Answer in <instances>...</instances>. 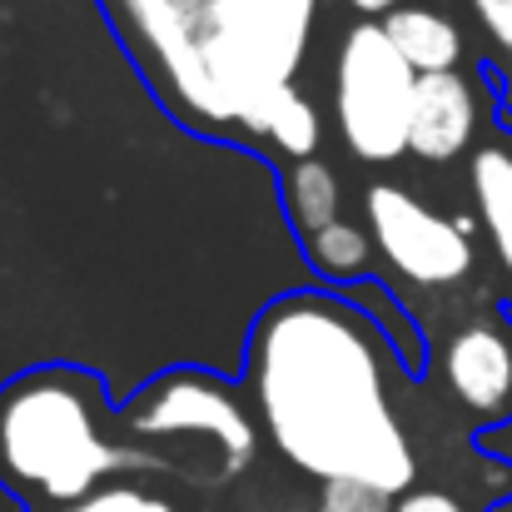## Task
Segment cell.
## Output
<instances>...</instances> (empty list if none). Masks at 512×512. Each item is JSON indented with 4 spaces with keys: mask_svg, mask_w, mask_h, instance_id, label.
<instances>
[{
    "mask_svg": "<svg viewBox=\"0 0 512 512\" xmlns=\"http://www.w3.org/2000/svg\"><path fill=\"white\" fill-rule=\"evenodd\" d=\"M398 348L388 329L324 289H294L259 309L244 343V383L264 438L319 483L403 498L418 478L393 403Z\"/></svg>",
    "mask_w": 512,
    "mask_h": 512,
    "instance_id": "1",
    "label": "cell"
},
{
    "mask_svg": "<svg viewBox=\"0 0 512 512\" xmlns=\"http://www.w3.org/2000/svg\"><path fill=\"white\" fill-rule=\"evenodd\" d=\"M125 55L179 125L249 140L299 85L324 0H100Z\"/></svg>",
    "mask_w": 512,
    "mask_h": 512,
    "instance_id": "2",
    "label": "cell"
},
{
    "mask_svg": "<svg viewBox=\"0 0 512 512\" xmlns=\"http://www.w3.org/2000/svg\"><path fill=\"white\" fill-rule=\"evenodd\" d=\"M150 468L165 463L110 433V398L90 368L45 363L0 383V488L65 508L115 473Z\"/></svg>",
    "mask_w": 512,
    "mask_h": 512,
    "instance_id": "3",
    "label": "cell"
},
{
    "mask_svg": "<svg viewBox=\"0 0 512 512\" xmlns=\"http://www.w3.org/2000/svg\"><path fill=\"white\" fill-rule=\"evenodd\" d=\"M418 70L398 55L383 20L348 25L334 55V125L358 165H393L408 155Z\"/></svg>",
    "mask_w": 512,
    "mask_h": 512,
    "instance_id": "4",
    "label": "cell"
},
{
    "mask_svg": "<svg viewBox=\"0 0 512 512\" xmlns=\"http://www.w3.org/2000/svg\"><path fill=\"white\" fill-rule=\"evenodd\" d=\"M363 229L373 234L378 259L418 289H453L478 264L473 229L393 179H373L363 189Z\"/></svg>",
    "mask_w": 512,
    "mask_h": 512,
    "instance_id": "5",
    "label": "cell"
},
{
    "mask_svg": "<svg viewBox=\"0 0 512 512\" xmlns=\"http://www.w3.org/2000/svg\"><path fill=\"white\" fill-rule=\"evenodd\" d=\"M125 428L135 438H204L224 458V478L244 473L259 453V428L244 403L199 368H170L150 378L125 403Z\"/></svg>",
    "mask_w": 512,
    "mask_h": 512,
    "instance_id": "6",
    "label": "cell"
},
{
    "mask_svg": "<svg viewBox=\"0 0 512 512\" xmlns=\"http://www.w3.org/2000/svg\"><path fill=\"white\" fill-rule=\"evenodd\" d=\"M443 378L463 413L478 423L512 418V314H478L453 329L443 348Z\"/></svg>",
    "mask_w": 512,
    "mask_h": 512,
    "instance_id": "7",
    "label": "cell"
},
{
    "mask_svg": "<svg viewBox=\"0 0 512 512\" xmlns=\"http://www.w3.org/2000/svg\"><path fill=\"white\" fill-rule=\"evenodd\" d=\"M483 85L468 70L418 75L413 120H408V155L423 165H453L473 155L483 140Z\"/></svg>",
    "mask_w": 512,
    "mask_h": 512,
    "instance_id": "8",
    "label": "cell"
},
{
    "mask_svg": "<svg viewBox=\"0 0 512 512\" xmlns=\"http://www.w3.org/2000/svg\"><path fill=\"white\" fill-rule=\"evenodd\" d=\"M388 40L398 45V55L418 70V75H443V70H463L468 55V35L458 25V15L443 0H408L383 20Z\"/></svg>",
    "mask_w": 512,
    "mask_h": 512,
    "instance_id": "9",
    "label": "cell"
},
{
    "mask_svg": "<svg viewBox=\"0 0 512 512\" xmlns=\"http://www.w3.org/2000/svg\"><path fill=\"white\" fill-rule=\"evenodd\" d=\"M468 194L478 209V229L488 234L493 259H498L512 294V130L488 135L468 155Z\"/></svg>",
    "mask_w": 512,
    "mask_h": 512,
    "instance_id": "10",
    "label": "cell"
},
{
    "mask_svg": "<svg viewBox=\"0 0 512 512\" xmlns=\"http://www.w3.org/2000/svg\"><path fill=\"white\" fill-rule=\"evenodd\" d=\"M254 145H264L274 160L284 165H299V160H319V145H324V115L314 105V95L304 85H289L259 120L254 130Z\"/></svg>",
    "mask_w": 512,
    "mask_h": 512,
    "instance_id": "11",
    "label": "cell"
},
{
    "mask_svg": "<svg viewBox=\"0 0 512 512\" xmlns=\"http://www.w3.org/2000/svg\"><path fill=\"white\" fill-rule=\"evenodd\" d=\"M279 199H284V214H289V224L299 229V239H309V234L329 229L334 219H343V179L329 160L284 165Z\"/></svg>",
    "mask_w": 512,
    "mask_h": 512,
    "instance_id": "12",
    "label": "cell"
},
{
    "mask_svg": "<svg viewBox=\"0 0 512 512\" xmlns=\"http://www.w3.org/2000/svg\"><path fill=\"white\" fill-rule=\"evenodd\" d=\"M304 259H309V269L324 284H363L373 274L378 249H373V234L363 224L334 219L329 229H319V234L304 239Z\"/></svg>",
    "mask_w": 512,
    "mask_h": 512,
    "instance_id": "13",
    "label": "cell"
},
{
    "mask_svg": "<svg viewBox=\"0 0 512 512\" xmlns=\"http://www.w3.org/2000/svg\"><path fill=\"white\" fill-rule=\"evenodd\" d=\"M458 10L468 15L493 75L512 85V0H458Z\"/></svg>",
    "mask_w": 512,
    "mask_h": 512,
    "instance_id": "14",
    "label": "cell"
},
{
    "mask_svg": "<svg viewBox=\"0 0 512 512\" xmlns=\"http://www.w3.org/2000/svg\"><path fill=\"white\" fill-rule=\"evenodd\" d=\"M50 512H179L174 503H165L160 493L150 488H135V483H110L80 503H65V508H50Z\"/></svg>",
    "mask_w": 512,
    "mask_h": 512,
    "instance_id": "15",
    "label": "cell"
},
{
    "mask_svg": "<svg viewBox=\"0 0 512 512\" xmlns=\"http://www.w3.org/2000/svg\"><path fill=\"white\" fill-rule=\"evenodd\" d=\"M314 512H393V498L373 493V488H358V483H324Z\"/></svg>",
    "mask_w": 512,
    "mask_h": 512,
    "instance_id": "16",
    "label": "cell"
},
{
    "mask_svg": "<svg viewBox=\"0 0 512 512\" xmlns=\"http://www.w3.org/2000/svg\"><path fill=\"white\" fill-rule=\"evenodd\" d=\"M393 512H468L453 493H438V488H408L403 498H393Z\"/></svg>",
    "mask_w": 512,
    "mask_h": 512,
    "instance_id": "17",
    "label": "cell"
},
{
    "mask_svg": "<svg viewBox=\"0 0 512 512\" xmlns=\"http://www.w3.org/2000/svg\"><path fill=\"white\" fill-rule=\"evenodd\" d=\"M343 5H348L358 20H388V15H393L398 5H408V0H343Z\"/></svg>",
    "mask_w": 512,
    "mask_h": 512,
    "instance_id": "18",
    "label": "cell"
}]
</instances>
